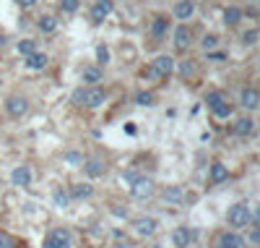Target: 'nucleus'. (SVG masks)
<instances>
[{
	"label": "nucleus",
	"instance_id": "obj_11",
	"mask_svg": "<svg viewBox=\"0 0 260 248\" xmlns=\"http://www.w3.org/2000/svg\"><path fill=\"white\" fill-rule=\"evenodd\" d=\"M156 225H159V222H156L154 217H138L133 222V228H135V233H138V235H143V238H146V235H154L156 233Z\"/></svg>",
	"mask_w": 260,
	"mask_h": 248
},
{
	"label": "nucleus",
	"instance_id": "obj_25",
	"mask_svg": "<svg viewBox=\"0 0 260 248\" xmlns=\"http://www.w3.org/2000/svg\"><path fill=\"white\" fill-rule=\"evenodd\" d=\"M52 201H55V207L65 209L68 201H71V196H68V191H63V188H55V191H52Z\"/></svg>",
	"mask_w": 260,
	"mask_h": 248
},
{
	"label": "nucleus",
	"instance_id": "obj_40",
	"mask_svg": "<svg viewBox=\"0 0 260 248\" xmlns=\"http://www.w3.org/2000/svg\"><path fill=\"white\" fill-rule=\"evenodd\" d=\"M250 241H253V243H260V228H255V230L250 233Z\"/></svg>",
	"mask_w": 260,
	"mask_h": 248
},
{
	"label": "nucleus",
	"instance_id": "obj_3",
	"mask_svg": "<svg viewBox=\"0 0 260 248\" xmlns=\"http://www.w3.org/2000/svg\"><path fill=\"white\" fill-rule=\"evenodd\" d=\"M130 194H133V199H138V201L151 199L154 196V180L151 178H135L133 186H130Z\"/></svg>",
	"mask_w": 260,
	"mask_h": 248
},
{
	"label": "nucleus",
	"instance_id": "obj_15",
	"mask_svg": "<svg viewBox=\"0 0 260 248\" xmlns=\"http://www.w3.org/2000/svg\"><path fill=\"white\" fill-rule=\"evenodd\" d=\"M208 178H211V183H224V180L229 178V170H227V165H221V162H213V165H211V173H208Z\"/></svg>",
	"mask_w": 260,
	"mask_h": 248
},
{
	"label": "nucleus",
	"instance_id": "obj_22",
	"mask_svg": "<svg viewBox=\"0 0 260 248\" xmlns=\"http://www.w3.org/2000/svg\"><path fill=\"white\" fill-rule=\"evenodd\" d=\"M240 18H242V10L237 8V5H229L227 10H224V21H227V26L240 24Z\"/></svg>",
	"mask_w": 260,
	"mask_h": 248
},
{
	"label": "nucleus",
	"instance_id": "obj_9",
	"mask_svg": "<svg viewBox=\"0 0 260 248\" xmlns=\"http://www.w3.org/2000/svg\"><path fill=\"white\" fill-rule=\"evenodd\" d=\"M44 248H71V235L68 230H52L44 241Z\"/></svg>",
	"mask_w": 260,
	"mask_h": 248
},
{
	"label": "nucleus",
	"instance_id": "obj_35",
	"mask_svg": "<svg viewBox=\"0 0 260 248\" xmlns=\"http://www.w3.org/2000/svg\"><path fill=\"white\" fill-rule=\"evenodd\" d=\"M84 97H86V89H84V86L76 89V92H73V102H76V105H84Z\"/></svg>",
	"mask_w": 260,
	"mask_h": 248
},
{
	"label": "nucleus",
	"instance_id": "obj_42",
	"mask_svg": "<svg viewBox=\"0 0 260 248\" xmlns=\"http://www.w3.org/2000/svg\"><path fill=\"white\" fill-rule=\"evenodd\" d=\"M112 248H133V243H128V241H125V243H115Z\"/></svg>",
	"mask_w": 260,
	"mask_h": 248
},
{
	"label": "nucleus",
	"instance_id": "obj_14",
	"mask_svg": "<svg viewBox=\"0 0 260 248\" xmlns=\"http://www.w3.org/2000/svg\"><path fill=\"white\" fill-rule=\"evenodd\" d=\"M84 173H86L88 178H99V175H104V165H101V160L91 157V160L84 162Z\"/></svg>",
	"mask_w": 260,
	"mask_h": 248
},
{
	"label": "nucleus",
	"instance_id": "obj_32",
	"mask_svg": "<svg viewBox=\"0 0 260 248\" xmlns=\"http://www.w3.org/2000/svg\"><path fill=\"white\" fill-rule=\"evenodd\" d=\"M96 60L99 63H109V50L104 47V44H99V47H96Z\"/></svg>",
	"mask_w": 260,
	"mask_h": 248
},
{
	"label": "nucleus",
	"instance_id": "obj_4",
	"mask_svg": "<svg viewBox=\"0 0 260 248\" xmlns=\"http://www.w3.org/2000/svg\"><path fill=\"white\" fill-rule=\"evenodd\" d=\"M5 110H8L10 118H24L26 110H29V102H26L24 97H18V94H10L5 99Z\"/></svg>",
	"mask_w": 260,
	"mask_h": 248
},
{
	"label": "nucleus",
	"instance_id": "obj_21",
	"mask_svg": "<svg viewBox=\"0 0 260 248\" xmlns=\"http://www.w3.org/2000/svg\"><path fill=\"white\" fill-rule=\"evenodd\" d=\"M37 26H39V31H44V34H52V31L58 29V18L55 16H42L37 21Z\"/></svg>",
	"mask_w": 260,
	"mask_h": 248
},
{
	"label": "nucleus",
	"instance_id": "obj_23",
	"mask_svg": "<svg viewBox=\"0 0 260 248\" xmlns=\"http://www.w3.org/2000/svg\"><path fill=\"white\" fill-rule=\"evenodd\" d=\"M167 26H169V21H167L164 16H156L154 24H151V34H154V37H164V34H167Z\"/></svg>",
	"mask_w": 260,
	"mask_h": 248
},
{
	"label": "nucleus",
	"instance_id": "obj_24",
	"mask_svg": "<svg viewBox=\"0 0 260 248\" xmlns=\"http://www.w3.org/2000/svg\"><path fill=\"white\" fill-rule=\"evenodd\" d=\"M81 78H84L86 84H96V81H101V71H99V68H94V65H88V68H84Z\"/></svg>",
	"mask_w": 260,
	"mask_h": 248
},
{
	"label": "nucleus",
	"instance_id": "obj_20",
	"mask_svg": "<svg viewBox=\"0 0 260 248\" xmlns=\"http://www.w3.org/2000/svg\"><path fill=\"white\" fill-rule=\"evenodd\" d=\"M94 194V188L88 186V183H76V186H71V194L68 196H73V199H88Z\"/></svg>",
	"mask_w": 260,
	"mask_h": 248
},
{
	"label": "nucleus",
	"instance_id": "obj_16",
	"mask_svg": "<svg viewBox=\"0 0 260 248\" xmlns=\"http://www.w3.org/2000/svg\"><path fill=\"white\" fill-rule=\"evenodd\" d=\"M237 136H250V133L255 131V123H253V118H240L234 123V128H232Z\"/></svg>",
	"mask_w": 260,
	"mask_h": 248
},
{
	"label": "nucleus",
	"instance_id": "obj_6",
	"mask_svg": "<svg viewBox=\"0 0 260 248\" xmlns=\"http://www.w3.org/2000/svg\"><path fill=\"white\" fill-rule=\"evenodd\" d=\"M10 183L18 186V188H29L31 186V167L29 165L13 167V173H10Z\"/></svg>",
	"mask_w": 260,
	"mask_h": 248
},
{
	"label": "nucleus",
	"instance_id": "obj_43",
	"mask_svg": "<svg viewBox=\"0 0 260 248\" xmlns=\"http://www.w3.org/2000/svg\"><path fill=\"white\" fill-rule=\"evenodd\" d=\"M154 248H164V246H154Z\"/></svg>",
	"mask_w": 260,
	"mask_h": 248
},
{
	"label": "nucleus",
	"instance_id": "obj_34",
	"mask_svg": "<svg viewBox=\"0 0 260 248\" xmlns=\"http://www.w3.org/2000/svg\"><path fill=\"white\" fill-rule=\"evenodd\" d=\"M250 222L255 225V228H260V204L250 209Z\"/></svg>",
	"mask_w": 260,
	"mask_h": 248
},
{
	"label": "nucleus",
	"instance_id": "obj_7",
	"mask_svg": "<svg viewBox=\"0 0 260 248\" xmlns=\"http://www.w3.org/2000/svg\"><path fill=\"white\" fill-rule=\"evenodd\" d=\"M112 10H115V3H112V0H96V3L91 5V21L94 24H101Z\"/></svg>",
	"mask_w": 260,
	"mask_h": 248
},
{
	"label": "nucleus",
	"instance_id": "obj_12",
	"mask_svg": "<svg viewBox=\"0 0 260 248\" xmlns=\"http://www.w3.org/2000/svg\"><path fill=\"white\" fill-rule=\"evenodd\" d=\"M240 102H242V107H247V110H255L258 105H260V92L258 89H242V94H240Z\"/></svg>",
	"mask_w": 260,
	"mask_h": 248
},
{
	"label": "nucleus",
	"instance_id": "obj_31",
	"mask_svg": "<svg viewBox=\"0 0 260 248\" xmlns=\"http://www.w3.org/2000/svg\"><path fill=\"white\" fill-rule=\"evenodd\" d=\"M200 44H203V50L208 52V50H213V47H216V44H219V37H213V34H206V37H203V42H200Z\"/></svg>",
	"mask_w": 260,
	"mask_h": 248
},
{
	"label": "nucleus",
	"instance_id": "obj_1",
	"mask_svg": "<svg viewBox=\"0 0 260 248\" xmlns=\"http://www.w3.org/2000/svg\"><path fill=\"white\" fill-rule=\"evenodd\" d=\"M206 105H208V110H211L216 118H229V115H232V105L227 102V97H224L221 92H208Z\"/></svg>",
	"mask_w": 260,
	"mask_h": 248
},
{
	"label": "nucleus",
	"instance_id": "obj_38",
	"mask_svg": "<svg viewBox=\"0 0 260 248\" xmlns=\"http://www.w3.org/2000/svg\"><path fill=\"white\" fill-rule=\"evenodd\" d=\"M208 60H216V63H221V60H227V55H224V52H208Z\"/></svg>",
	"mask_w": 260,
	"mask_h": 248
},
{
	"label": "nucleus",
	"instance_id": "obj_27",
	"mask_svg": "<svg viewBox=\"0 0 260 248\" xmlns=\"http://www.w3.org/2000/svg\"><path fill=\"white\" fill-rule=\"evenodd\" d=\"M164 201H172V204H177V201H182V188H177V186L167 188V191H164Z\"/></svg>",
	"mask_w": 260,
	"mask_h": 248
},
{
	"label": "nucleus",
	"instance_id": "obj_26",
	"mask_svg": "<svg viewBox=\"0 0 260 248\" xmlns=\"http://www.w3.org/2000/svg\"><path fill=\"white\" fill-rule=\"evenodd\" d=\"M135 105L151 107V105H156V97H154L151 92H138V94H135Z\"/></svg>",
	"mask_w": 260,
	"mask_h": 248
},
{
	"label": "nucleus",
	"instance_id": "obj_29",
	"mask_svg": "<svg viewBox=\"0 0 260 248\" xmlns=\"http://www.w3.org/2000/svg\"><path fill=\"white\" fill-rule=\"evenodd\" d=\"M78 5H81L78 0H60V8L65 10V13H76V10H78Z\"/></svg>",
	"mask_w": 260,
	"mask_h": 248
},
{
	"label": "nucleus",
	"instance_id": "obj_36",
	"mask_svg": "<svg viewBox=\"0 0 260 248\" xmlns=\"http://www.w3.org/2000/svg\"><path fill=\"white\" fill-rule=\"evenodd\" d=\"M0 248H13V241H10L5 233H0Z\"/></svg>",
	"mask_w": 260,
	"mask_h": 248
},
{
	"label": "nucleus",
	"instance_id": "obj_33",
	"mask_svg": "<svg viewBox=\"0 0 260 248\" xmlns=\"http://www.w3.org/2000/svg\"><path fill=\"white\" fill-rule=\"evenodd\" d=\"M258 37H260V31H258V29H250V31H245V37H242V39H245L247 44H255Z\"/></svg>",
	"mask_w": 260,
	"mask_h": 248
},
{
	"label": "nucleus",
	"instance_id": "obj_8",
	"mask_svg": "<svg viewBox=\"0 0 260 248\" xmlns=\"http://www.w3.org/2000/svg\"><path fill=\"white\" fill-rule=\"evenodd\" d=\"M216 248H247V241L240 233H221L216 241Z\"/></svg>",
	"mask_w": 260,
	"mask_h": 248
},
{
	"label": "nucleus",
	"instance_id": "obj_30",
	"mask_svg": "<svg viewBox=\"0 0 260 248\" xmlns=\"http://www.w3.org/2000/svg\"><path fill=\"white\" fill-rule=\"evenodd\" d=\"M65 162H71L73 167H78V165H84V157L78 152H65Z\"/></svg>",
	"mask_w": 260,
	"mask_h": 248
},
{
	"label": "nucleus",
	"instance_id": "obj_37",
	"mask_svg": "<svg viewBox=\"0 0 260 248\" xmlns=\"http://www.w3.org/2000/svg\"><path fill=\"white\" fill-rule=\"evenodd\" d=\"M193 71H195V68H193V63H182V65H179V73H182V76H190Z\"/></svg>",
	"mask_w": 260,
	"mask_h": 248
},
{
	"label": "nucleus",
	"instance_id": "obj_5",
	"mask_svg": "<svg viewBox=\"0 0 260 248\" xmlns=\"http://www.w3.org/2000/svg\"><path fill=\"white\" fill-rule=\"evenodd\" d=\"M151 71L156 76H169L174 71V58H172V55H156L154 63H151Z\"/></svg>",
	"mask_w": 260,
	"mask_h": 248
},
{
	"label": "nucleus",
	"instance_id": "obj_28",
	"mask_svg": "<svg viewBox=\"0 0 260 248\" xmlns=\"http://www.w3.org/2000/svg\"><path fill=\"white\" fill-rule=\"evenodd\" d=\"M18 52H21V55H26V58H29L31 52H37V44H34L31 39H21V42H18Z\"/></svg>",
	"mask_w": 260,
	"mask_h": 248
},
{
	"label": "nucleus",
	"instance_id": "obj_18",
	"mask_svg": "<svg viewBox=\"0 0 260 248\" xmlns=\"http://www.w3.org/2000/svg\"><path fill=\"white\" fill-rule=\"evenodd\" d=\"M44 65H47V55L44 52H31L26 58V68H31V71H42Z\"/></svg>",
	"mask_w": 260,
	"mask_h": 248
},
{
	"label": "nucleus",
	"instance_id": "obj_13",
	"mask_svg": "<svg viewBox=\"0 0 260 248\" xmlns=\"http://www.w3.org/2000/svg\"><path fill=\"white\" fill-rule=\"evenodd\" d=\"M172 241H174V246H177V248H187V246H190V241H193V230H190V228H174Z\"/></svg>",
	"mask_w": 260,
	"mask_h": 248
},
{
	"label": "nucleus",
	"instance_id": "obj_19",
	"mask_svg": "<svg viewBox=\"0 0 260 248\" xmlns=\"http://www.w3.org/2000/svg\"><path fill=\"white\" fill-rule=\"evenodd\" d=\"M174 44L179 50H185L187 44H190V29L185 26V24H179L177 29H174Z\"/></svg>",
	"mask_w": 260,
	"mask_h": 248
},
{
	"label": "nucleus",
	"instance_id": "obj_39",
	"mask_svg": "<svg viewBox=\"0 0 260 248\" xmlns=\"http://www.w3.org/2000/svg\"><path fill=\"white\" fill-rule=\"evenodd\" d=\"M16 3H18L21 8H31V5H37V0H16Z\"/></svg>",
	"mask_w": 260,
	"mask_h": 248
},
{
	"label": "nucleus",
	"instance_id": "obj_2",
	"mask_svg": "<svg viewBox=\"0 0 260 248\" xmlns=\"http://www.w3.org/2000/svg\"><path fill=\"white\" fill-rule=\"evenodd\" d=\"M227 222L232 228H247L250 225V207L247 204H234L227 212Z\"/></svg>",
	"mask_w": 260,
	"mask_h": 248
},
{
	"label": "nucleus",
	"instance_id": "obj_17",
	"mask_svg": "<svg viewBox=\"0 0 260 248\" xmlns=\"http://www.w3.org/2000/svg\"><path fill=\"white\" fill-rule=\"evenodd\" d=\"M193 10H195V3H193V0H179V3L174 5V16L185 21V18L193 16Z\"/></svg>",
	"mask_w": 260,
	"mask_h": 248
},
{
	"label": "nucleus",
	"instance_id": "obj_10",
	"mask_svg": "<svg viewBox=\"0 0 260 248\" xmlns=\"http://www.w3.org/2000/svg\"><path fill=\"white\" fill-rule=\"evenodd\" d=\"M104 99H107V92L101 86H88L86 89V97H84V105L86 107H99Z\"/></svg>",
	"mask_w": 260,
	"mask_h": 248
},
{
	"label": "nucleus",
	"instance_id": "obj_41",
	"mask_svg": "<svg viewBox=\"0 0 260 248\" xmlns=\"http://www.w3.org/2000/svg\"><path fill=\"white\" fill-rule=\"evenodd\" d=\"M122 180H128V183H133V180H135V173H125V175H122Z\"/></svg>",
	"mask_w": 260,
	"mask_h": 248
}]
</instances>
